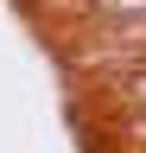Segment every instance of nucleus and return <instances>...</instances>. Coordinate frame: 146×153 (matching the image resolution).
Listing matches in <instances>:
<instances>
[{
	"mask_svg": "<svg viewBox=\"0 0 146 153\" xmlns=\"http://www.w3.org/2000/svg\"><path fill=\"white\" fill-rule=\"evenodd\" d=\"M121 96H127V115H146V57L121 76Z\"/></svg>",
	"mask_w": 146,
	"mask_h": 153,
	"instance_id": "obj_1",
	"label": "nucleus"
},
{
	"mask_svg": "<svg viewBox=\"0 0 146 153\" xmlns=\"http://www.w3.org/2000/svg\"><path fill=\"white\" fill-rule=\"evenodd\" d=\"M95 19H146V0H89Z\"/></svg>",
	"mask_w": 146,
	"mask_h": 153,
	"instance_id": "obj_2",
	"label": "nucleus"
},
{
	"mask_svg": "<svg viewBox=\"0 0 146 153\" xmlns=\"http://www.w3.org/2000/svg\"><path fill=\"white\" fill-rule=\"evenodd\" d=\"M140 153H146V147H140Z\"/></svg>",
	"mask_w": 146,
	"mask_h": 153,
	"instance_id": "obj_3",
	"label": "nucleus"
}]
</instances>
